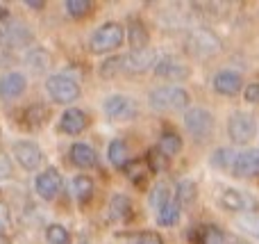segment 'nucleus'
I'll use <instances>...</instances> for the list:
<instances>
[{"instance_id":"obj_1","label":"nucleus","mask_w":259,"mask_h":244,"mask_svg":"<svg viewBox=\"0 0 259 244\" xmlns=\"http://www.w3.org/2000/svg\"><path fill=\"white\" fill-rule=\"evenodd\" d=\"M189 91L180 85H161L148 94V105L155 112H178L189 108Z\"/></svg>"},{"instance_id":"obj_2","label":"nucleus","mask_w":259,"mask_h":244,"mask_svg":"<svg viewBox=\"0 0 259 244\" xmlns=\"http://www.w3.org/2000/svg\"><path fill=\"white\" fill-rule=\"evenodd\" d=\"M184 50H187V55H191L196 59H209L223 50V41L209 27H196L184 39Z\"/></svg>"},{"instance_id":"obj_3","label":"nucleus","mask_w":259,"mask_h":244,"mask_svg":"<svg viewBox=\"0 0 259 244\" xmlns=\"http://www.w3.org/2000/svg\"><path fill=\"white\" fill-rule=\"evenodd\" d=\"M123 41H125V27L116 21H107L91 32L89 50L94 55H107L121 48Z\"/></svg>"},{"instance_id":"obj_4","label":"nucleus","mask_w":259,"mask_h":244,"mask_svg":"<svg viewBox=\"0 0 259 244\" xmlns=\"http://www.w3.org/2000/svg\"><path fill=\"white\" fill-rule=\"evenodd\" d=\"M32 41V30L23 21L12 18L7 9H0V44L7 48H23Z\"/></svg>"},{"instance_id":"obj_5","label":"nucleus","mask_w":259,"mask_h":244,"mask_svg":"<svg viewBox=\"0 0 259 244\" xmlns=\"http://www.w3.org/2000/svg\"><path fill=\"white\" fill-rule=\"evenodd\" d=\"M46 91H48L50 100L57 105H71L80 98L82 89L80 82L73 80L71 76H64V73H55V76H48L46 80Z\"/></svg>"},{"instance_id":"obj_6","label":"nucleus","mask_w":259,"mask_h":244,"mask_svg":"<svg viewBox=\"0 0 259 244\" xmlns=\"http://www.w3.org/2000/svg\"><path fill=\"white\" fill-rule=\"evenodd\" d=\"M257 119L250 112H234L228 119V137L232 144L237 146H246L255 140L257 135Z\"/></svg>"},{"instance_id":"obj_7","label":"nucleus","mask_w":259,"mask_h":244,"mask_svg":"<svg viewBox=\"0 0 259 244\" xmlns=\"http://www.w3.org/2000/svg\"><path fill=\"white\" fill-rule=\"evenodd\" d=\"M184 128H187V132L193 140L205 142L214 132V117H211L209 110L193 105V108L184 110Z\"/></svg>"},{"instance_id":"obj_8","label":"nucleus","mask_w":259,"mask_h":244,"mask_svg":"<svg viewBox=\"0 0 259 244\" xmlns=\"http://www.w3.org/2000/svg\"><path fill=\"white\" fill-rule=\"evenodd\" d=\"M103 110H105V117H107L109 121H116V123L132 121V119L139 114V105L134 103L130 96H125V94L109 96V98L105 100Z\"/></svg>"},{"instance_id":"obj_9","label":"nucleus","mask_w":259,"mask_h":244,"mask_svg":"<svg viewBox=\"0 0 259 244\" xmlns=\"http://www.w3.org/2000/svg\"><path fill=\"white\" fill-rule=\"evenodd\" d=\"M62 173L55 167H48L34 178V192L41 196L44 201H55L57 194L62 192Z\"/></svg>"},{"instance_id":"obj_10","label":"nucleus","mask_w":259,"mask_h":244,"mask_svg":"<svg viewBox=\"0 0 259 244\" xmlns=\"http://www.w3.org/2000/svg\"><path fill=\"white\" fill-rule=\"evenodd\" d=\"M14 160L25 171H36L44 164V151L34 142H16L14 144Z\"/></svg>"},{"instance_id":"obj_11","label":"nucleus","mask_w":259,"mask_h":244,"mask_svg":"<svg viewBox=\"0 0 259 244\" xmlns=\"http://www.w3.org/2000/svg\"><path fill=\"white\" fill-rule=\"evenodd\" d=\"M152 71H155V76L164 78V80H170V85L189 78V66L184 62H180V59L170 57V55H161V57L155 62Z\"/></svg>"},{"instance_id":"obj_12","label":"nucleus","mask_w":259,"mask_h":244,"mask_svg":"<svg viewBox=\"0 0 259 244\" xmlns=\"http://www.w3.org/2000/svg\"><path fill=\"white\" fill-rule=\"evenodd\" d=\"M159 59L157 50L143 48V50H132V53L123 55V71L127 73H146L155 66V62Z\"/></svg>"},{"instance_id":"obj_13","label":"nucleus","mask_w":259,"mask_h":244,"mask_svg":"<svg viewBox=\"0 0 259 244\" xmlns=\"http://www.w3.org/2000/svg\"><path fill=\"white\" fill-rule=\"evenodd\" d=\"M214 91L221 96H237L243 91V78L234 68H221L214 76Z\"/></svg>"},{"instance_id":"obj_14","label":"nucleus","mask_w":259,"mask_h":244,"mask_svg":"<svg viewBox=\"0 0 259 244\" xmlns=\"http://www.w3.org/2000/svg\"><path fill=\"white\" fill-rule=\"evenodd\" d=\"M232 173L237 178H257L259 176V146L237 153L232 164Z\"/></svg>"},{"instance_id":"obj_15","label":"nucleus","mask_w":259,"mask_h":244,"mask_svg":"<svg viewBox=\"0 0 259 244\" xmlns=\"http://www.w3.org/2000/svg\"><path fill=\"white\" fill-rule=\"evenodd\" d=\"M27 78L18 71H9L0 78V98L3 100H16L25 94Z\"/></svg>"},{"instance_id":"obj_16","label":"nucleus","mask_w":259,"mask_h":244,"mask_svg":"<svg viewBox=\"0 0 259 244\" xmlns=\"http://www.w3.org/2000/svg\"><path fill=\"white\" fill-rule=\"evenodd\" d=\"M87 126H89V119L80 108L64 110L62 119H59V130L66 132V135H80L87 130Z\"/></svg>"},{"instance_id":"obj_17","label":"nucleus","mask_w":259,"mask_h":244,"mask_svg":"<svg viewBox=\"0 0 259 244\" xmlns=\"http://www.w3.org/2000/svg\"><path fill=\"white\" fill-rule=\"evenodd\" d=\"M68 158H71V162L75 164L77 169H94L96 164H98V153H96V149L91 144H87V142H75V144L71 146Z\"/></svg>"},{"instance_id":"obj_18","label":"nucleus","mask_w":259,"mask_h":244,"mask_svg":"<svg viewBox=\"0 0 259 244\" xmlns=\"http://www.w3.org/2000/svg\"><path fill=\"white\" fill-rule=\"evenodd\" d=\"M173 199H175V203L180 205V210L191 208L198 199V183L193 181V178H182V181H178L175 192H173Z\"/></svg>"},{"instance_id":"obj_19","label":"nucleus","mask_w":259,"mask_h":244,"mask_svg":"<svg viewBox=\"0 0 259 244\" xmlns=\"http://www.w3.org/2000/svg\"><path fill=\"white\" fill-rule=\"evenodd\" d=\"M182 137L178 135L175 130H164L157 142V151H159L164 158H175V155L182 153Z\"/></svg>"},{"instance_id":"obj_20","label":"nucleus","mask_w":259,"mask_h":244,"mask_svg":"<svg viewBox=\"0 0 259 244\" xmlns=\"http://www.w3.org/2000/svg\"><path fill=\"white\" fill-rule=\"evenodd\" d=\"M132 215V201L125 194H114L109 201V219L112 222H127Z\"/></svg>"},{"instance_id":"obj_21","label":"nucleus","mask_w":259,"mask_h":244,"mask_svg":"<svg viewBox=\"0 0 259 244\" xmlns=\"http://www.w3.org/2000/svg\"><path fill=\"white\" fill-rule=\"evenodd\" d=\"M125 39L132 50H143L148 48V30L141 21H132L125 27Z\"/></svg>"},{"instance_id":"obj_22","label":"nucleus","mask_w":259,"mask_h":244,"mask_svg":"<svg viewBox=\"0 0 259 244\" xmlns=\"http://www.w3.org/2000/svg\"><path fill=\"white\" fill-rule=\"evenodd\" d=\"M180 215H182L180 205L175 203V199H170L157 210V224H159L161 228H173L180 224Z\"/></svg>"},{"instance_id":"obj_23","label":"nucleus","mask_w":259,"mask_h":244,"mask_svg":"<svg viewBox=\"0 0 259 244\" xmlns=\"http://www.w3.org/2000/svg\"><path fill=\"white\" fill-rule=\"evenodd\" d=\"M234 158H237V151L232 146H221L209 155V167L219 169V171H228V169H232Z\"/></svg>"},{"instance_id":"obj_24","label":"nucleus","mask_w":259,"mask_h":244,"mask_svg":"<svg viewBox=\"0 0 259 244\" xmlns=\"http://www.w3.org/2000/svg\"><path fill=\"white\" fill-rule=\"evenodd\" d=\"M107 160L118 169H125V164L130 162V153H127V146L123 140H114L112 144L107 146Z\"/></svg>"},{"instance_id":"obj_25","label":"nucleus","mask_w":259,"mask_h":244,"mask_svg":"<svg viewBox=\"0 0 259 244\" xmlns=\"http://www.w3.org/2000/svg\"><path fill=\"white\" fill-rule=\"evenodd\" d=\"M71 187H73V196H75L77 201H82V203L89 201L91 194H94V181H91L89 176H84V173H80V176L73 178Z\"/></svg>"},{"instance_id":"obj_26","label":"nucleus","mask_w":259,"mask_h":244,"mask_svg":"<svg viewBox=\"0 0 259 244\" xmlns=\"http://www.w3.org/2000/svg\"><path fill=\"white\" fill-rule=\"evenodd\" d=\"M170 199H173V190H170L168 183H157V185L150 190V194H148V201H150L152 210H159L161 205Z\"/></svg>"},{"instance_id":"obj_27","label":"nucleus","mask_w":259,"mask_h":244,"mask_svg":"<svg viewBox=\"0 0 259 244\" xmlns=\"http://www.w3.org/2000/svg\"><path fill=\"white\" fill-rule=\"evenodd\" d=\"M221 205H223L225 210H230V213H241V210H246V199H243V194L239 190H225L223 194H221Z\"/></svg>"},{"instance_id":"obj_28","label":"nucleus","mask_w":259,"mask_h":244,"mask_svg":"<svg viewBox=\"0 0 259 244\" xmlns=\"http://www.w3.org/2000/svg\"><path fill=\"white\" fill-rule=\"evenodd\" d=\"M46 242L48 244H71V233L62 224H50L46 228Z\"/></svg>"},{"instance_id":"obj_29","label":"nucleus","mask_w":259,"mask_h":244,"mask_svg":"<svg viewBox=\"0 0 259 244\" xmlns=\"http://www.w3.org/2000/svg\"><path fill=\"white\" fill-rule=\"evenodd\" d=\"M46 119H48V110H46L44 105H32V108L25 110V123H27V128H30V130L39 128Z\"/></svg>"},{"instance_id":"obj_30","label":"nucleus","mask_w":259,"mask_h":244,"mask_svg":"<svg viewBox=\"0 0 259 244\" xmlns=\"http://www.w3.org/2000/svg\"><path fill=\"white\" fill-rule=\"evenodd\" d=\"M25 62H27V66H30L32 71L41 73V71H46V68H48L50 59H48V53H46V50L36 48V50H32V53H27Z\"/></svg>"},{"instance_id":"obj_31","label":"nucleus","mask_w":259,"mask_h":244,"mask_svg":"<svg viewBox=\"0 0 259 244\" xmlns=\"http://www.w3.org/2000/svg\"><path fill=\"white\" fill-rule=\"evenodd\" d=\"M66 12L71 18H84L91 12V3L89 0H66Z\"/></svg>"},{"instance_id":"obj_32","label":"nucleus","mask_w":259,"mask_h":244,"mask_svg":"<svg viewBox=\"0 0 259 244\" xmlns=\"http://www.w3.org/2000/svg\"><path fill=\"white\" fill-rule=\"evenodd\" d=\"M123 68V55H114V57L105 59L100 66V78H114L116 73H121Z\"/></svg>"},{"instance_id":"obj_33","label":"nucleus","mask_w":259,"mask_h":244,"mask_svg":"<svg viewBox=\"0 0 259 244\" xmlns=\"http://www.w3.org/2000/svg\"><path fill=\"white\" fill-rule=\"evenodd\" d=\"M200 244H225V235L221 228L216 226H207L200 235Z\"/></svg>"},{"instance_id":"obj_34","label":"nucleus","mask_w":259,"mask_h":244,"mask_svg":"<svg viewBox=\"0 0 259 244\" xmlns=\"http://www.w3.org/2000/svg\"><path fill=\"white\" fill-rule=\"evenodd\" d=\"M243 98H246V103H259V82H252V85L243 87Z\"/></svg>"},{"instance_id":"obj_35","label":"nucleus","mask_w":259,"mask_h":244,"mask_svg":"<svg viewBox=\"0 0 259 244\" xmlns=\"http://www.w3.org/2000/svg\"><path fill=\"white\" fill-rule=\"evenodd\" d=\"M241 226L246 228L250 235L259 237V217H248V219H241Z\"/></svg>"},{"instance_id":"obj_36","label":"nucleus","mask_w":259,"mask_h":244,"mask_svg":"<svg viewBox=\"0 0 259 244\" xmlns=\"http://www.w3.org/2000/svg\"><path fill=\"white\" fill-rule=\"evenodd\" d=\"M12 160H9V155H5V153H0V178H7V176H12Z\"/></svg>"},{"instance_id":"obj_37","label":"nucleus","mask_w":259,"mask_h":244,"mask_svg":"<svg viewBox=\"0 0 259 244\" xmlns=\"http://www.w3.org/2000/svg\"><path fill=\"white\" fill-rule=\"evenodd\" d=\"M137 244H164V240H161L157 233H141Z\"/></svg>"},{"instance_id":"obj_38","label":"nucleus","mask_w":259,"mask_h":244,"mask_svg":"<svg viewBox=\"0 0 259 244\" xmlns=\"http://www.w3.org/2000/svg\"><path fill=\"white\" fill-rule=\"evenodd\" d=\"M7 226H9V208L0 201V233H3Z\"/></svg>"},{"instance_id":"obj_39","label":"nucleus","mask_w":259,"mask_h":244,"mask_svg":"<svg viewBox=\"0 0 259 244\" xmlns=\"http://www.w3.org/2000/svg\"><path fill=\"white\" fill-rule=\"evenodd\" d=\"M0 244H9V237L5 233H0Z\"/></svg>"}]
</instances>
